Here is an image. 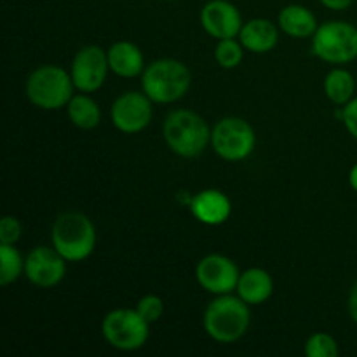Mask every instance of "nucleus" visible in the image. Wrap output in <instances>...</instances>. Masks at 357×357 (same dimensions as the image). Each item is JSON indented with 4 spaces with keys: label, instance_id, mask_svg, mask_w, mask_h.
Instances as JSON below:
<instances>
[{
    "label": "nucleus",
    "instance_id": "bb28decb",
    "mask_svg": "<svg viewBox=\"0 0 357 357\" xmlns=\"http://www.w3.org/2000/svg\"><path fill=\"white\" fill-rule=\"evenodd\" d=\"M347 309H349V316H351V319L357 324V281L354 282V286H352L351 293H349Z\"/></svg>",
    "mask_w": 357,
    "mask_h": 357
},
{
    "label": "nucleus",
    "instance_id": "7ed1b4c3",
    "mask_svg": "<svg viewBox=\"0 0 357 357\" xmlns=\"http://www.w3.org/2000/svg\"><path fill=\"white\" fill-rule=\"evenodd\" d=\"M51 243L66 261L87 260L96 248V227L79 211L61 213L51 229Z\"/></svg>",
    "mask_w": 357,
    "mask_h": 357
},
{
    "label": "nucleus",
    "instance_id": "0eeeda50",
    "mask_svg": "<svg viewBox=\"0 0 357 357\" xmlns=\"http://www.w3.org/2000/svg\"><path fill=\"white\" fill-rule=\"evenodd\" d=\"M101 333L110 347L132 352L142 349L149 340L150 323L136 309H115L103 317Z\"/></svg>",
    "mask_w": 357,
    "mask_h": 357
},
{
    "label": "nucleus",
    "instance_id": "dca6fc26",
    "mask_svg": "<svg viewBox=\"0 0 357 357\" xmlns=\"http://www.w3.org/2000/svg\"><path fill=\"white\" fill-rule=\"evenodd\" d=\"M110 72L122 79H135L145 70V58L142 49L128 40H119L107 51Z\"/></svg>",
    "mask_w": 357,
    "mask_h": 357
},
{
    "label": "nucleus",
    "instance_id": "9d476101",
    "mask_svg": "<svg viewBox=\"0 0 357 357\" xmlns=\"http://www.w3.org/2000/svg\"><path fill=\"white\" fill-rule=\"evenodd\" d=\"M153 101L145 93L128 91L112 105V124L124 135H136L146 129L153 117Z\"/></svg>",
    "mask_w": 357,
    "mask_h": 357
},
{
    "label": "nucleus",
    "instance_id": "a211bd4d",
    "mask_svg": "<svg viewBox=\"0 0 357 357\" xmlns=\"http://www.w3.org/2000/svg\"><path fill=\"white\" fill-rule=\"evenodd\" d=\"M278 23L282 33L293 38H312L319 28L312 10L300 3H289L281 9Z\"/></svg>",
    "mask_w": 357,
    "mask_h": 357
},
{
    "label": "nucleus",
    "instance_id": "1a4fd4ad",
    "mask_svg": "<svg viewBox=\"0 0 357 357\" xmlns=\"http://www.w3.org/2000/svg\"><path fill=\"white\" fill-rule=\"evenodd\" d=\"M241 271L232 258L213 253L201 258L195 267V279L204 291L211 295H230L236 291Z\"/></svg>",
    "mask_w": 357,
    "mask_h": 357
},
{
    "label": "nucleus",
    "instance_id": "aec40b11",
    "mask_svg": "<svg viewBox=\"0 0 357 357\" xmlns=\"http://www.w3.org/2000/svg\"><path fill=\"white\" fill-rule=\"evenodd\" d=\"M324 93L333 105L344 107L354 98L356 79L349 70L333 68L324 79Z\"/></svg>",
    "mask_w": 357,
    "mask_h": 357
},
{
    "label": "nucleus",
    "instance_id": "39448f33",
    "mask_svg": "<svg viewBox=\"0 0 357 357\" xmlns=\"http://www.w3.org/2000/svg\"><path fill=\"white\" fill-rule=\"evenodd\" d=\"M72 75L58 65H42L35 68L26 79L24 93L40 110H59L68 105L73 96Z\"/></svg>",
    "mask_w": 357,
    "mask_h": 357
},
{
    "label": "nucleus",
    "instance_id": "6ab92c4d",
    "mask_svg": "<svg viewBox=\"0 0 357 357\" xmlns=\"http://www.w3.org/2000/svg\"><path fill=\"white\" fill-rule=\"evenodd\" d=\"M66 114H68L70 122L82 131H91L98 128L101 122L100 105L86 93L73 94L72 100L66 105Z\"/></svg>",
    "mask_w": 357,
    "mask_h": 357
},
{
    "label": "nucleus",
    "instance_id": "ddd939ff",
    "mask_svg": "<svg viewBox=\"0 0 357 357\" xmlns=\"http://www.w3.org/2000/svg\"><path fill=\"white\" fill-rule=\"evenodd\" d=\"M201 24L209 37L216 40L239 37L243 17L229 0H209L201 9Z\"/></svg>",
    "mask_w": 357,
    "mask_h": 357
},
{
    "label": "nucleus",
    "instance_id": "393cba45",
    "mask_svg": "<svg viewBox=\"0 0 357 357\" xmlns=\"http://www.w3.org/2000/svg\"><path fill=\"white\" fill-rule=\"evenodd\" d=\"M21 234L23 227L16 216H3L0 220V244H16Z\"/></svg>",
    "mask_w": 357,
    "mask_h": 357
},
{
    "label": "nucleus",
    "instance_id": "f03ea898",
    "mask_svg": "<svg viewBox=\"0 0 357 357\" xmlns=\"http://www.w3.org/2000/svg\"><path fill=\"white\" fill-rule=\"evenodd\" d=\"M250 305L241 296L218 295L206 307L202 326L218 344H234L241 340L250 330Z\"/></svg>",
    "mask_w": 357,
    "mask_h": 357
},
{
    "label": "nucleus",
    "instance_id": "423d86ee",
    "mask_svg": "<svg viewBox=\"0 0 357 357\" xmlns=\"http://www.w3.org/2000/svg\"><path fill=\"white\" fill-rule=\"evenodd\" d=\"M312 52L331 65H345L357 58V28L347 21H326L312 37Z\"/></svg>",
    "mask_w": 357,
    "mask_h": 357
},
{
    "label": "nucleus",
    "instance_id": "cd10ccee",
    "mask_svg": "<svg viewBox=\"0 0 357 357\" xmlns=\"http://www.w3.org/2000/svg\"><path fill=\"white\" fill-rule=\"evenodd\" d=\"M352 2H354V0H321V3H323L324 7H328V9H331V10L349 9V7L352 6Z\"/></svg>",
    "mask_w": 357,
    "mask_h": 357
},
{
    "label": "nucleus",
    "instance_id": "20e7f679",
    "mask_svg": "<svg viewBox=\"0 0 357 357\" xmlns=\"http://www.w3.org/2000/svg\"><path fill=\"white\" fill-rule=\"evenodd\" d=\"M190 86L192 73L180 59H155L142 73L143 93L153 103H174L188 93Z\"/></svg>",
    "mask_w": 357,
    "mask_h": 357
},
{
    "label": "nucleus",
    "instance_id": "c756f323",
    "mask_svg": "<svg viewBox=\"0 0 357 357\" xmlns=\"http://www.w3.org/2000/svg\"><path fill=\"white\" fill-rule=\"evenodd\" d=\"M167 2H169V0H167Z\"/></svg>",
    "mask_w": 357,
    "mask_h": 357
},
{
    "label": "nucleus",
    "instance_id": "4be33fe9",
    "mask_svg": "<svg viewBox=\"0 0 357 357\" xmlns=\"http://www.w3.org/2000/svg\"><path fill=\"white\" fill-rule=\"evenodd\" d=\"M244 58V45L241 44V40L236 38H223L218 40L215 49V59L222 68L232 70L243 63Z\"/></svg>",
    "mask_w": 357,
    "mask_h": 357
},
{
    "label": "nucleus",
    "instance_id": "f257e3e1",
    "mask_svg": "<svg viewBox=\"0 0 357 357\" xmlns=\"http://www.w3.org/2000/svg\"><path fill=\"white\" fill-rule=\"evenodd\" d=\"M211 131L202 115L187 108L169 112L162 124L164 142L183 159L201 155L211 143Z\"/></svg>",
    "mask_w": 357,
    "mask_h": 357
},
{
    "label": "nucleus",
    "instance_id": "f3484780",
    "mask_svg": "<svg viewBox=\"0 0 357 357\" xmlns=\"http://www.w3.org/2000/svg\"><path fill=\"white\" fill-rule=\"evenodd\" d=\"M236 291L250 307L261 305L274 293V281L265 268L251 267L241 272Z\"/></svg>",
    "mask_w": 357,
    "mask_h": 357
},
{
    "label": "nucleus",
    "instance_id": "9b49d317",
    "mask_svg": "<svg viewBox=\"0 0 357 357\" xmlns=\"http://www.w3.org/2000/svg\"><path fill=\"white\" fill-rule=\"evenodd\" d=\"M108 72L110 65H108L107 51L100 45H86L77 51L70 68L73 86L80 93H94L100 89L107 80Z\"/></svg>",
    "mask_w": 357,
    "mask_h": 357
},
{
    "label": "nucleus",
    "instance_id": "4468645a",
    "mask_svg": "<svg viewBox=\"0 0 357 357\" xmlns=\"http://www.w3.org/2000/svg\"><path fill=\"white\" fill-rule=\"evenodd\" d=\"M190 213L197 222L209 227L223 225L232 215V202L229 195L218 188H206L195 194L188 202Z\"/></svg>",
    "mask_w": 357,
    "mask_h": 357
},
{
    "label": "nucleus",
    "instance_id": "b1692460",
    "mask_svg": "<svg viewBox=\"0 0 357 357\" xmlns=\"http://www.w3.org/2000/svg\"><path fill=\"white\" fill-rule=\"evenodd\" d=\"M139 312V316L146 321V323H157L164 314V300L159 295H145L143 298L138 300L135 307Z\"/></svg>",
    "mask_w": 357,
    "mask_h": 357
},
{
    "label": "nucleus",
    "instance_id": "412c9836",
    "mask_svg": "<svg viewBox=\"0 0 357 357\" xmlns=\"http://www.w3.org/2000/svg\"><path fill=\"white\" fill-rule=\"evenodd\" d=\"M24 274V258L14 244H0V284L9 286Z\"/></svg>",
    "mask_w": 357,
    "mask_h": 357
},
{
    "label": "nucleus",
    "instance_id": "6e6552de",
    "mask_svg": "<svg viewBox=\"0 0 357 357\" xmlns=\"http://www.w3.org/2000/svg\"><path fill=\"white\" fill-rule=\"evenodd\" d=\"M257 145V135L248 121L241 117H225L211 131V146L216 155L229 162L248 159Z\"/></svg>",
    "mask_w": 357,
    "mask_h": 357
},
{
    "label": "nucleus",
    "instance_id": "c85d7f7f",
    "mask_svg": "<svg viewBox=\"0 0 357 357\" xmlns=\"http://www.w3.org/2000/svg\"><path fill=\"white\" fill-rule=\"evenodd\" d=\"M349 185L357 192V164H354L349 171Z\"/></svg>",
    "mask_w": 357,
    "mask_h": 357
},
{
    "label": "nucleus",
    "instance_id": "f8f14e48",
    "mask_svg": "<svg viewBox=\"0 0 357 357\" xmlns=\"http://www.w3.org/2000/svg\"><path fill=\"white\" fill-rule=\"evenodd\" d=\"M66 264L54 246H37L24 258V275L37 288H54L65 279Z\"/></svg>",
    "mask_w": 357,
    "mask_h": 357
},
{
    "label": "nucleus",
    "instance_id": "2eb2a0df",
    "mask_svg": "<svg viewBox=\"0 0 357 357\" xmlns=\"http://www.w3.org/2000/svg\"><path fill=\"white\" fill-rule=\"evenodd\" d=\"M278 24L272 23L265 17H255L248 23L243 24L239 33L241 44L246 51L255 52V54H265V52L274 51L279 42Z\"/></svg>",
    "mask_w": 357,
    "mask_h": 357
},
{
    "label": "nucleus",
    "instance_id": "5701e85b",
    "mask_svg": "<svg viewBox=\"0 0 357 357\" xmlns=\"http://www.w3.org/2000/svg\"><path fill=\"white\" fill-rule=\"evenodd\" d=\"M338 342L330 333H314L305 342L307 357H338Z\"/></svg>",
    "mask_w": 357,
    "mask_h": 357
},
{
    "label": "nucleus",
    "instance_id": "a878e982",
    "mask_svg": "<svg viewBox=\"0 0 357 357\" xmlns=\"http://www.w3.org/2000/svg\"><path fill=\"white\" fill-rule=\"evenodd\" d=\"M340 121L344 122L345 129L349 131V135L352 138L357 139V96L352 98L349 103H345L342 107V117Z\"/></svg>",
    "mask_w": 357,
    "mask_h": 357
}]
</instances>
